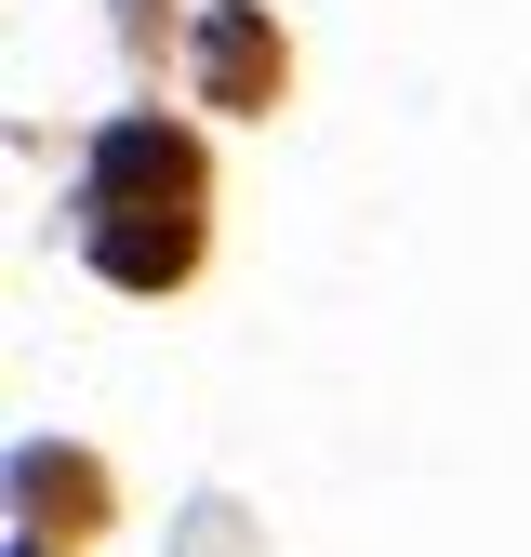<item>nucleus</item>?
<instances>
[{
	"label": "nucleus",
	"instance_id": "f257e3e1",
	"mask_svg": "<svg viewBox=\"0 0 531 557\" xmlns=\"http://www.w3.org/2000/svg\"><path fill=\"white\" fill-rule=\"evenodd\" d=\"M81 239H94V265L120 293L186 278V252H199V147L160 133V120H120L94 147V173H81Z\"/></svg>",
	"mask_w": 531,
	"mask_h": 557
},
{
	"label": "nucleus",
	"instance_id": "f03ea898",
	"mask_svg": "<svg viewBox=\"0 0 531 557\" xmlns=\"http://www.w3.org/2000/svg\"><path fill=\"white\" fill-rule=\"evenodd\" d=\"M199 81H213L226 107H266V81H280V40H266V27L239 14V0H226V14L199 27Z\"/></svg>",
	"mask_w": 531,
	"mask_h": 557
}]
</instances>
